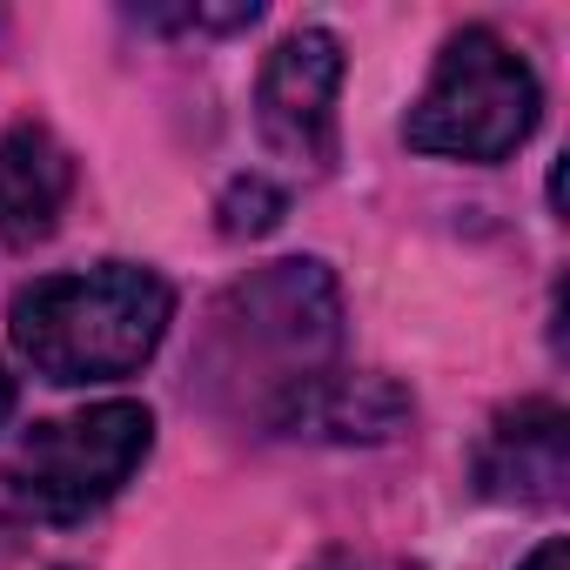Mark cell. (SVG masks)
Returning a JSON list of instances; mask_svg holds the SVG:
<instances>
[{
	"label": "cell",
	"mask_w": 570,
	"mask_h": 570,
	"mask_svg": "<svg viewBox=\"0 0 570 570\" xmlns=\"http://www.w3.org/2000/svg\"><path fill=\"white\" fill-rule=\"evenodd\" d=\"M343 296L323 262H268L208 309L195 343V390L215 416L282 430L289 410L336 376Z\"/></svg>",
	"instance_id": "obj_1"
},
{
	"label": "cell",
	"mask_w": 570,
	"mask_h": 570,
	"mask_svg": "<svg viewBox=\"0 0 570 570\" xmlns=\"http://www.w3.org/2000/svg\"><path fill=\"white\" fill-rule=\"evenodd\" d=\"M175 316V289L141 262H101L75 275H41L14 296V350L61 390L135 376Z\"/></svg>",
	"instance_id": "obj_2"
},
{
	"label": "cell",
	"mask_w": 570,
	"mask_h": 570,
	"mask_svg": "<svg viewBox=\"0 0 570 570\" xmlns=\"http://www.w3.org/2000/svg\"><path fill=\"white\" fill-rule=\"evenodd\" d=\"M543 115V88L530 75V61L490 35V28H463L443 41L410 121H403V141L416 155H443V161H503L530 141Z\"/></svg>",
	"instance_id": "obj_3"
},
{
	"label": "cell",
	"mask_w": 570,
	"mask_h": 570,
	"mask_svg": "<svg viewBox=\"0 0 570 570\" xmlns=\"http://www.w3.org/2000/svg\"><path fill=\"white\" fill-rule=\"evenodd\" d=\"M155 450V416L141 403H95L55 423H35V436L0 470V497L14 517L35 523H75L101 510Z\"/></svg>",
	"instance_id": "obj_4"
},
{
	"label": "cell",
	"mask_w": 570,
	"mask_h": 570,
	"mask_svg": "<svg viewBox=\"0 0 570 570\" xmlns=\"http://www.w3.org/2000/svg\"><path fill=\"white\" fill-rule=\"evenodd\" d=\"M343 41L330 28H296L255 81V128L275 155L303 168L336 161V95H343Z\"/></svg>",
	"instance_id": "obj_5"
},
{
	"label": "cell",
	"mask_w": 570,
	"mask_h": 570,
	"mask_svg": "<svg viewBox=\"0 0 570 570\" xmlns=\"http://www.w3.org/2000/svg\"><path fill=\"white\" fill-rule=\"evenodd\" d=\"M570 483V416L543 396L497 410L476 443V490L497 503H563Z\"/></svg>",
	"instance_id": "obj_6"
},
{
	"label": "cell",
	"mask_w": 570,
	"mask_h": 570,
	"mask_svg": "<svg viewBox=\"0 0 570 570\" xmlns=\"http://www.w3.org/2000/svg\"><path fill=\"white\" fill-rule=\"evenodd\" d=\"M75 195V161L41 121H14L0 135V242L35 248L61 228V208Z\"/></svg>",
	"instance_id": "obj_7"
},
{
	"label": "cell",
	"mask_w": 570,
	"mask_h": 570,
	"mask_svg": "<svg viewBox=\"0 0 570 570\" xmlns=\"http://www.w3.org/2000/svg\"><path fill=\"white\" fill-rule=\"evenodd\" d=\"M410 416V396L390 383V376H323L282 423V436H336V443H376V436H396V423Z\"/></svg>",
	"instance_id": "obj_8"
},
{
	"label": "cell",
	"mask_w": 570,
	"mask_h": 570,
	"mask_svg": "<svg viewBox=\"0 0 570 570\" xmlns=\"http://www.w3.org/2000/svg\"><path fill=\"white\" fill-rule=\"evenodd\" d=\"M282 208H289V195H282L275 181L242 175V181H228V195H222V235H268V228L282 222Z\"/></svg>",
	"instance_id": "obj_9"
},
{
	"label": "cell",
	"mask_w": 570,
	"mask_h": 570,
	"mask_svg": "<svg viewBox=\"0 0 570 570\" xmlns=\"http://www.w3.org/2000/svg\"><path fill=\"white\" fill-rule=\"evenodd\" d=\"M309 570H416L403 557H370V550H323Z\"/></svg>",
	"instance_id": "obj_10"
},
{
	"label": "cell",
	"mask_w": 570,
	"mask_h": 570,
	"mask_svg": "<svg viewBox=\"0 0 570 570\" xmlns=\"http://www.w3.org/2000/svg\"><path fill=\"white\" fill-rule=\"evenodd\" d=\"M523 570H570V550H563V537H543V543L523 557Z\"/></svg>",
	"instance_id": "obj_11"
},
{
	"label": "cell",
	"mask_w": 570,
	"mask_h": 570,
	"mask_svg": "<svg viewBox=\"0 0 570 570\" xmlns=\"http://www.w3.org/2000/svg\"><path fill=\"white\" fill-rule=\"evenodd\" d=\"M8 416H14V376L0 370V430H8Z\"/></svg>",
	"instance_id": "obj_12"
},
{
	"label": "cell",
	"mask_w": 570,
	"mask_h": 570,
	"mask_svg": "<svg viewBox=\"0 0 570 570\" xmlns=\"http://www.w3.org/2000/svg\"><path fill=\"white\" fill-rule=\"evenodd\" d=\"M8 523H14V510H8V497H0V530H8Z\"/></svg>",
	"instance_id": "obj_13"
}]
</instances>
